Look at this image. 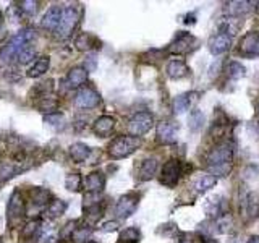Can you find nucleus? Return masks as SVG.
Listing matches in <instances>:
<instances>
[{"label":"nucleus","instance_id":"nucleus-38","mask_svg":"<svg viewBox=\"0 0 259 243\" xmlns=\"http://www.w3.org/2000/svg\"><path fill=\"white\" fill-rule=\"evenodd\" d=\"M74 225H76V222H74V220H70V222H66V224L64 225V228H62V230H60V238H62V240H65V238L68 237V235H70V237H72V235H73V232H74V228H76V227H74Z\"/></svg>","mask_w":259,"mask_h":243},{"label":"nucleus","instance_id":"nucleus-2","mask_svg":"<svg viewBox=\"0 0 259 243\" xmlns=\"http://www.w3.org/2000/svg\"><path fill=\"white\" fill-rule=\"evenodd\" d=\"M141 140L136 136H118L108 146V156L112 159H125L140 148Z\"/></svg>","mask_w":259,"mask_h":243},{"label":"nucleus","instance_id":"nucleus-46","mask_svg":"<svg viewBox=\"0 0 259 243\" xmlns=\"http://www.w3.org/2000/svg\"><path fill=\"white\" fill-rule=\"evenodd\" d=\"M0 243H2V241H0Z\"/></svg>","mask_w":259,"mask_h":243},{"label":"nucleus","instance_id":"nucleus-27","mask_svg":"<svg viewBox=\"0 0 259 243\" xmlns=\"http://www.w3.org/2000/svg\"><path fill=\"white\" fill-rule=\"evenodd\" d=\"M202 123H204V114L202 110L200 109H193L192 112H190V117H188V127L192 131H198L202 128Z\"/></svg>","mask_w":259,"mask_h":243},{"label":"nucleus","instance_id":"nucleus-31","mask_svg":"<svg viewBox=\"0 0 259 243\" xmlns=\"http://www.w3.org/2000/svg\"><path fill=\"white\" fill-rule=\"evenodd\" d=\"M66 211V203L62 199H52L49 207H47V214L50 217H60Z\"/></svg>","mask_w":259,"mask_h":243},{"label":"nucleus","instance_id":"nucleus-23","mask_svg":"<svg viewBox=\"0 0 259 243\" xmlns=\"http://www.w3.org/2000/svg\"><path fill=\"white\" fill-rule=\"evenodd\" d=\"M158 170V159L148 157L140 165V180H151Z\"/></svg>","mask_w":259,"mask_h":243},{"label":"nucleus","instance_id":"nucleus-44","mask_svg":"<svg viewBox=\"0 0 259 243\" xmlns=\"http://www.w3.org/2000/svg\"><path fill=\"white\" fill-rule=\"evenodd\" d=\"M180 243H192V240H182Z\"/></svg>","mask_w":259,"mask_h":243},{"label":"nucleus","instance_id":"nucleus-5","mask_svg":"<svg viewBox=\"0 0 259 243\" xmlns=\"http://www.w3.org/2000/svg\"><path fill=\"white\" fill-rule=\"evenodd\" d=\"M183 175V165L178 159H170L160 170V183L168 186V188H174V186L178 183L180 177Z\"/></svg>","mask_w":259,"mask_h":243},{"label":"nucleus","instance_id":"nucleus-42","mask_svg":"<svg viewBox=\"0 0 259 243\" xmlns=\"http://www.w3.org/2000/svg\"><path fill=\"white\" fill-rule=\"evenodd\" d=\"M254 9H256V13L259 15V2H256V4H254Z\"/></svg>","mask_w":259,"mask_h":243},{"label":"nucleus","instance_id":"nucleus-14","mask_svg":"<svg viewBox=\"0 0 259 243\" xmlns=\"http://www.w3.org/2000/svg\"><path fill=\"white\" fill-rule=\"evenodd\" d=\"M250 5H254L253 2H244V0H234V2L226 4V13L230 18H240L251 10Z\"/></svg>","mask_w":259,"mask_h":243},{"label":"nucleus","instance_id":"nucleus-7","mask_svg":"<svg viewBox=\"0 0 259 243\" xmlns=\"http://www.w3.org/2000/svg\"><path fill=\"white\" fill-rule=\"evenodd\" d=\"M238 54L244 59L259 57V31H251L244 34L240 41Z\"/></svg>","mask_w":259,"mask_h":243},{"label":"nucleus","instance_id":"nucleus-22","mask_svg":"<svg viewBox=\"0 0 259 243\" xmlns=\"http://www.w3.org/2000/svg\"><path fill=\"white\" fill-rule=\"evenodd\" d=\"M30 198H31V204L36 206L38 209H40V207L49 204L50 191H47L46 188H32L30 191Z\"/></svg>","mask_w":259,"mask_h":243},{"label":"nucleus","instance_id":"nucleus-12","mask_svg":"<svg viewBox=\"0 0 259 243\" xmlns=\"http://www.w3.org/2000/svg\"><path fill=\"white\" fill-rule=\"evenodd\" d=\"M60 20H62V9H60L58 5H52L50 9L44 13L42 20H40V26H42L44 30L57 31Z\"/></svg>","mask_w":259,"mask_h":243},{"label":"nucleus","instance_id":"nucleus-36","mask_svg":"<svg viewBox=\"0 0 259 243\" xmlns=\"http://www.w3.org/2000/svg\"><path fill=\"white\" fill-rule=\"evenodd\" d=\"M44 120L50 125H57V127H62L64 122H65V117L64 114L56 112V114H49V115H44Z\"/></svg>","mask_w":259,"mask_h":243},{"label":"nucleus","instance_id":"nucleus-39","mask_svg":"<svg viewBox=\"0 0 259 243\" xmlns=\"http://www.w3.org/2000/svg\"><path fill=\"white\" fill-rule=\"evenodd\" d=\"M57 106V102L56 101H52V99H47V97H42V102H40V109L42 110H54Z\"/></svg>","mask_w":259,"mask_h":243},{"label":"nucleus","instance_id":"nucleus-34","mask_svg":"<svg viewBox=\"0 0 259 243\" xmlns=\"http://www.w3.org/2000/svg\"><path fill=\"white\" fill-rule=\"evenodd\" d=\"M38 2H34V0H26V2H22L20 4V12L23 13V15H26V17H32L34 13L38 12Z\"/></svg>","mask_w":259,"mask_h":243},{"label":"nucleus","instance_id":"nucleus-26","mask_svg":"<svg viewBox=\"0 0 259 243\" xmlns=\"http://www.w3.org/2000/svg\"><path fill=\"white\" fill-rule=\"evenodd\" d=\"M96 43H98V39L90 33H81L80 36L74 39V46H76L78 51H83V52L91 51Z\"/></svg>","mask_w":259,"mask_h":243},{"label":"nucleus","instance_id":"nucleus-41","mask_svg":"<svg viewBox=\"0 0 259 243\" xmlns=\"http://www.w3.org/2000/svg\"><path fill=\"white\" fill-rule=\"evenodd\" d=\"M248 243H259V235H256V237H251L248 240Z\"/></svg>","mask_w":259,"mask_h":243},{"label":"nucleus","instance_id":"nucleus-6","mask_svg":"<svg viewBox=\"0 0 259 243\" xmlns=\"http://www.w3.org/2000/svg\"><path fill=\"white\" fill-rule=\"evenodd\" d=\"M154 125V117L149 112H138L134 114L128 122V131L132 133V136L140 138L142 135H146Z\"/></svg>","mask_w":259,"mask_h":243},{"label":"nucleus","instance_id":"nucleus-24","mask_svg":"<svg viewBox=\"0 0 259 243\" xmlns=\"http://www.w3.org/2000/svg\"><path fill=\"white\" fill-rule=\"evenodd\" d=\"M49 65H50V59L44 55V57L38 59L36 62L32 64V67L28 70V75L30 78H39V76H42L47 70H49Z\"/></svg>","mask_w":259,"mask_h":243},{"label":"nucleus","instance_id":"nucleus-29","mask_svg":"<svg viewBox=\"0 0 259 243\" xmlns=\"http://www.w3.org/2000/svg\"><path fill=\"white\" fill-rule=\"evenodd\" d=\"M104 216V207L100 204H94L90 207H84V217L90 224H96V222Z\"/></svg>","mask_w":259,"mask_h":243},{"label":"nucleus","instance_id":"nucleus-43","mask_svg":"<svg viewBox=\"0 0 259 243\" xmlns=\"http://www.w3.org/2000/svg\"><path fill=\"white\" fill-rule=\"evenodd\" d=\"M204 243H219V241H216V240H208V241H204Z\"/></svg>","mask_w":259,"mask_h":243},{"label":"nucleus","instance_id":"nucleus-33","mask_svg":"<svg viewBox=\"0 0 259 243\" xmlns=\"http://www.w3.org/2000/svg\"><path fill=\"white\" fill-rule=\"evenodd\" d=\"M81 185H83V178H81L80 173H70V175H66V178H65L66 190H70V191H80L81 190Z\"/></svg>","mask_w":259,"mask_h":243},{"label":"nucleus","instance_id":"nucleus-20","mask_svg":"<svg viewBox=\"0 0 259 243\" xmlns=\"http://www.w3.org/2000/svg\"><path fill=\"white\" fill-rule=\"evenodd\" d=\"M190 73V68L183 60H172L168 62L167 65V75L168 78L172 80H180V78H185V76Z\"/></svg>","mask_w":259,"mask_h":243},{"label":"nucleus","instance_id":"nucleus-32","mask_svg":"<svg viewBox=\"0 0 259 243\" xmlns=\"http://www.w3.org/2000/svg\"><path fill=\"white\" fill-rule=\"evenodd\" d=\"M227 75H228V78H232V80H240V78H243L244 75H246V72H244V67L240 64V62L234 60L227 65Z\"/></svg>","mask_w":259,"mask_h":243},{"label":"nucleus","instance_id":"nucleus-4","mask_svg":"<svg viewBox=\"0 0 259 243\" xmlns=\"http://www.w3.org/2000/svg\"><path fill=\"white\" fill-rule=\"evenodd\" d=\"M80 22V12L74 7H66L62 9V20H60V25L57 28V36L58 38H70L72 33L74 31V28L78 26Z\"/></svg>","mask_w":259,"mask_h":243},{"label":"nucleus","instance_id":"nucleus-1","mask_svg":"<svg viewBox=\"0 0 259 243\" xmlns=\"http://www.w3.org/2000/svg\"><path fill=\"white\" fill-rule=\"evenodd\" d=\"M34 36H36V34H34L32 28H24V30L16 33V36L12 38L10 43L0 51V59H2L4 62H10L15 57H18L20 52L28 46L30 41L34 39Z\"/></svg>","mask_w":259,"mask_h":243},{"label":"nucleus","instance_id":"nucleus-18","mask_svg":"<svg viewBox=\"0 0 259 243\" xmlns=\"http://www.w3.org/2000/svg\"><path fill=\"white\" fill-rule=\"evenodd\" d=\"M88 81V70L83 67H74L66 75V83L70 88H81Z\"/></svg>","mask_w":259,"mask_h":243},{"label":"nucleus","instance_id":"nucleus-15","mask_svg":"<svg viewBox=\"0 0 259 243\" xmlns=\"http://www.w3.org/2000/svg\"><path fill=\"white\" fill-rule=\"evenodd\" d=\"M158 140L164 144H172L176 141V128L170 122H160L158 125Z\"/></svg>","mask_w":259,"mask_h":243},{"label":"nucleus","instance_id":"nucleus-17","mask_svg":"<svg viewBox=\"0 0 259 243\" xmlns=\"http://www.w3.org/2000/svg\"><path fill=\"white\" fill-rule=\"evenodd\" d=\"M198 101V93H185L175 97L174 101V110L175 114H183L193 106V104Z\"/></svg>","mask_w":259,"mask_h":243},{"label":"nucleus","instance_id":"nucleus-45","mask_svg":"<svg viewBox=\"0 0 259 243\" xmlns=\"http://www.w3.org/2000/svg\"><path fill=\"white\" fill-rule=\"evenodd\" d=\"M86 243H96V241H94V240H90V241H86Z\"/></svg>","mask_w":259,"mask_h":243},{"label":"nucleus","instance_id":"nucleus-10","mask_svg":"<svg viewBox=\"0 0 259 243\" xmlns=\"http://www.w3.org/2000/svg\"><path fill=\"white\" fill-rule=\"evenodd\" d=\"M100 102V96L92 88H81L76 97H74V106L78 109H92Z\"/></svg>","mask_w":259,"mask_h":243},{"label":"nucleus","instance_id":"nucleus-40","mask_svg":"<svg viewBox=\"0 0 259 243\" xmlns=\"http://www.w3.org/2000/svg\"><path fill=\"white\" fill-rule=\"evenodd\" d=\"M118 228V222L117 220H110V222H106L104 225H102V230L104 232H114Z\"/></svg>","mask_w":259,"mask_h":243},{"label":"nucleus","instance_id":"nucleus-9","mask_svg":"<svg viewBox=\"0 0 259 243\" xmlns=\"http://www.w3.org/2000/svg\"><path fill=\"white\" fill-rule=\"evenodd\" d=\"M138 203H140V196L136 193L124 194V196L117 201V206H115V214H117V217L118 219H128L134 212Z\"/></svg>","mask_w":259,"mask_h":243},{"label":"nucleus","instance_id":"nucleus-3","mask_svg":"<svg viewBox=\"0 0 259 243\" xmlns=\"http://www.w3.org/2000/svg\"><path fill=\"white\" fill-rule=\"evenodd\" d=\"M232 161H234V146L227 141L214 146L208 154V164L210 169L222 167V165H230Z\"/></svg>","mask_w":259,"mask_h":243},{"label":"nucleus","instance_id":"nucleus-13","mask_svg":"<svg viewBox=\"0 0 259 243\" xmlns=\"http://www.w3.org/2000/svg\"><path fill=\"white\" fill-rule=\"evenodd\" d=\"M230 44H232V38L227 36V34L224 33H217L214 34L212 38L209 39V51L212 55H220L224 52H227L230 49Z\"/></svg>","mask_w":259,"mask_h":243},{"label":"nucleus","instance_id":"nucleus-8","mask_svg":"<svg viewBox=\"0 0 259 243\" xmlns=\"http://www.w3.org/2000/svg\"><path fill=\"white\" fill-rule=\"evenodd\" d=\"M198 41L194 36H192L190 33H185V31H180V34H176L174 43L168 46V52L170 54H188L192 52L193 49L196 47Z\"/></svg>","mask_w":259,"mask_h":243},{"label":"nucleus","instance_id":"nucleus-30","mask_svg":"<svg viewBox=\"0 0 259 243\" xmlns=\"http://www.w3.org/2000/svg\"><path fill=\"white\" fill-rule=\"evenodd\" d=\"M141 238V233L136 227H128L125 230H122L118 243H138Z\"/></svg>","mask_w":259,"mask_h":243},{"label":"nucleus","instance_id":"nucleus-21","mask_svg":"<svg viewBox=\"0 0 259 243\" xmlns=\"http://www.w3.org/2000/svg\"><path fill=\"white\" fill-rule=\"evenodd\" d=\"M68 152H70V157L74 162H84L91 154V148L84 143H73Z\"/></svg>","mask_w":259,"mask_h":243},{"label":"nucleus","instance_id":"nucleus-25","mask_svg":"<svg viewBox=\"0 0 259 243\" xmlns=\"http://www.w3.org/2000/svg\"><path fill=\"white\" fill-rule=\"evenodd\" d=\"M216 183H217L216 175H212V173H202V175L194 182V188L200 193H202V191H208L210 188H214Z\"/></svg>","mask_w":259,"mask_h":243},{"label":"nucleus","instance_id":"nucleus-37","mask_svg":"<svg viewBox=\"0 0 259 243\" xmlns=\"http://www.w3.org/2000/svg\"><path fill=\"white\" fill-rule=\"evenodd\" d=\"M39 227H40L39 220H31L30 224H26L23 228V237H32V235L39 230Z\"/></svg>","mask_w":259,"mask_h":243},{"label":"nucleus","instance_id":"nucleus-11","mask_svg":"<svg viewBox=\"0 0 259 243\" xmlns=\"http://www.w3.org/2000/svg\"><path fill=\"white\" fill-rule=\"evenodd\" d=\"M24 216V201L22 198V193L15 191L12 194L8 209H6V217H8L10 224H15L20 219Z\"/></svg>","mask_w":259,"mask_h":243},{"label":"nucleus","instance_id":"nucleus-35","mask_svg":"<svg viewBox=\"0 0 259 243\" xmlns=\"http://www.w3.org/2000/svg\"><path fill=\"white\" fill-rule=\"evenodd\" d=\"M36 57V51H34L32 46H26L22 52L18 55V62L20 64H30V62Z\"/></svg>","mask_w":259,"mask_h":243},{"label":"nucleus","instance_id":"nucleus-19","mask_svg":"<svg viewBox=\"0 0 259 243\" xmlns=\"http://www.w3.org/2000/svg\"><path fill=\"white\" fill-rule=\"evenodd\" d=\"M115 127V120L110 115H102L92 123V131L99 136H107Z\"/></svg>","mask_w":259,"mask_h":243},{"label":"nucleus","instance_id":"nucleus-16","mask_svg":"<svg viewBox=\"0 0 259 243\" xmlns=\"http://www.w3.org/2000/svg\"><path fill=\"white\" fill-rule=\"evenodd\" d=\"M84 186L88 193H100L106 186V175L102 172H91L86 177Z\"/></svg>","mask_w":259,"mask_h":243},{"label":"nucleus","instance_id":"nucleus-28","mask_svg":"<svg viewBox=\"0 0 259 243\" xmlns=\"http://www.w3.org/2000/svg\"><path fill=\"white\" fill-rule=\"evenodd\" d=\"M91 235H92V227H90V225L76 227L72 235V240L74 243H86L91 240Z\"/></svg>","mask_w":259,"mask_h":243}]
</instances>
